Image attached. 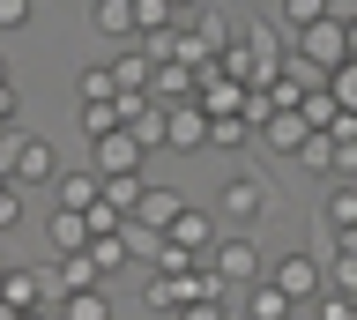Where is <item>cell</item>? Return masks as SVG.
Here are the masks:
<instances>
[{
  "instance_id": "83f0119b",
  "label": "cell",
  "mask_w": 357,
  "mask_h": 320,
  "mask_svg": "<svg viewBox=\"0 0 357 320\" xmlns=\"http://www.w3.org/2000/svg\"><path fill=\"white\" fill-rule=\"evenodd\" d=\"M15 112H22V97H15V82H8V90H0V135L15 127Z\"/></svg>"
},
{
  "instance_id": "52a82bcc",
  "label": "cell",
  "mask_w": 357,
  "mask_h": 320,
  "mask_svg": "<svg viewBox=\"0 0 357 320\" xmlns=\"http://www.w3.org/2000/svg\"><path fill=\"white\" fill-rule=\"evenodd\" d=\"M261 283L283 291L290 305H305V298H320V261L312 253H275V261H261Z\"/></svg>"
},
{
  "instance_id": "6da1fadb",
  "label": "cell",
  "mask_w": 357,
  "mask_h": 320,
  "mask_svg": "<svg viewBox=\"0 0 357 320\" xmlns=\"http://www.w3.org/2000/svg\"><path fill=\"white\" fill-rule=\"evenodd\" d=\"M216 68L231 75L238 90H268V82L283 75V30L261 23V15H253V23H238V45H223Z\"/></svg>"
},
{
  "instance_id": "5b68a950",
  "label": "cell",
  "mask_w": 357,
  "mask_h": 320,
  "mask_svg": "<svg viewBox=\"0 0 357 320\" xmlns=\"http://www.w3.org/2000/svg\"><path fill=\"white\" fill-rule=\"evenodd\" d=\"M283 52H290V60H305V68H320V75H335V68H350V23L320 15V23H305Z\"/></svg>"
},
{
  "instance_id": "4fadbf2b",
  "label": "cell",
  "mask_w": 357,
  "mask_h": 320,
  "mask_svg": "<svg viewBox=\"0 0 357 320\" xmlns=\"http://www.w3.org/2000/svg\"><path fill=\"white\" fill-rule=\"evenodd\" d=\"M164 142L186 149V157L208 149V112H201V105H164Z\"/></svg>"
},
{
  "instance_id": "1f68e13d",
  "label": "cell",
  "mask_w": 357,
  "mask_h": 320,
  "mask_svg": "<svg viewBox=\"0 0 357 320\" xmlns=\"http://www.w3.org/2000/svg\"><path fill=\"white\" fill-rule=\"evenodd\" d=\"M0 320H15V305H0Z\"/></svg>"
},
{
  "instance_id": "9a60e30c",
  "label": "cell",
  "mask_w": 357,
  "mask_h": 320,
  "mask_svg": "<svg viewBox=\"0 0 357 320\" xmlns=\"http://www.w3.org/2000/svg\"><path fill=\"white\" fill-rule=\"evenodd\" d=\"M105 68H112V90H119V97H149V75L156 68H149V52H142V45H119Z\"/></svg>"
},
{
  "instance_id": "e0dca14e",
  "label": "cell",
  "mask_w": 357,
  "mask_h": 320,
  "mask_svg": "<svg viewBox=\"0 0 357 320\" xmlns=\"http://www.w3.org/2000/svg\"><path fill=\"white\" fill-rule=\"evenodd\" d=\"M52 320H112V291L105 283H89V291H67L52 305Z\"/></svg>"
},
{
  "instance_id": "cb8c5ba5",
  "label": "cell",
  "mask_w": 357,
  "mask_h": 320,
  "mask_svg": "<svg viewBox=\"0 0 357 320\" xmlns=\"http://www.w3.org/2000/svg\"><path fill=\"white\" fill-rule=\"evenodd\" d=\"M312 305H320L312 320H357V291H328V283H320V298H312Z\"/></svg>"
},
{
  "instance_id": "d6986e66",
  "label": "cell",
  "mask_w": 357,
  "mask_h": 320,
  "mask_svg": "<svg viewBox=\"0 0 357 320\" xmlns=\"http://www.w3.org/2000/svg\"><path fill=\"white\" fill-rule=\"evenodd\" d=\"M45 238H52V261H60V253H82L89 246V224L67 216V208H52V216H45Z\"/></svg>"
},
{
  "instance_id": "7c38bea8",
  "label": "cell",
  "mask_w": 357,
  "mask_h": 320,
  "mask_svg": "<svg viewBox=\"0 0 357 320\" xmlns=\"http://www.w3.org/2000/svg\"><path fill=\"white\" fill-rule=\"evenodd\" d=\"M52 208L89 216V208H97V172H89V164H60V179H52Z\"/></svg>"
},
{
  "instance_id": "44dd1931",
  "label": "cell",
  "mask_w": 357,
  "mask_h": 320,
  "mask_svg": "<svg viewBox=\"0 0 357 320\" xmlns=\"http://www.w3.org/2000/svg\"><path fill=\"white\" fill-rule=\"evenodd\" d=\"M75 97H82V105H112V97H119V90H112V68H105V60L75 75Z\"/></svg>"
},
{
  "instance_id": "ac0fdd59",
  "label": "cell",
  "mask_w": 357,
  "mask_h": 320,
  "mask_svg": "<svg viewBox=\"0 0 357 320\" xmlns=\"http://www.w3.org/2000/svg\"><path fill=\"white\" fill-rule=\"evenodd\" d=\"M305 135H312V127H305L298 112H268V119H261V142L275 149V157H298V142H305Z\"/></svg>"
},
{
  "instance_id": "ba28073f",
  "label": "cell",
  "mask_w": 357,
  "mask_h": 320,
  "mask_svg": "<svg viewBox=\"0 0 357 320\" xmlns=\"http://www.w3.org/2000/svg\"><path fill=\"white\" fill-rule=\"evenodd\" d=\"M156 238H164V246H178V253H186V261H201V253H208V246H216V238H223V224H216V216H208V208H194V201H186V208H178V216H172V224L156 231Z\"/></svg>"
},
{
  "instance_id": "f1b7e54d",
  "label": "cell",
  "mask_w": 357,
  "mask_h": 320,
  "mask_svg": "<svg viewBox=\"0 0 357 320\" xmlns=\"http://www.w3.org/2000/svg\"><path fill=\"white\" fill-rule=\"evenodd\" d=\"M164 8H172V15H194V8H201V0H164Z\"/></svg>"
},
{
  "instance_id": "7a4b0ae2",
  "label": "cell",
  "mask_w": 357,
  "mask_h": 320,
  "mask_svg": "<svg viewBox=\"0 0 357 320\" xmlns=\"http://www.w3.org/2000/svg\"><path fill=\"white\" fill-rule=\"evenodd\" d=\"M268 208H275L268 172H231L223 194H216V224H223V231H253V224H268Z\"/></svg>"
},
{
  "instance_id": "d6a6232c",
  "label": "cell",
  "mask_w": 357,
  "mask_h": 320,
  "mask_svg": "<svg viewBox=\"0 0 357 320\" xmlns=\"http://www.w3.org/2000/svg\"><path fill=\"white\" fill-rule=\"evenodd\" d=\"M30 8H45V0H30Z\"/></svg>"
},
{
  "instance_id": "277c9868",
  "label": "cell",
  "mask_w": 357,
  "mask_h": 320,
  "mask_svg": "<svg viewBox=\"0 0 357 320\" xmlns=\"http://www.w3.org/2000/svg\"><path fill=\"white\" fill-rule=\"evenodd\" d=\"M201 268L223 283V298L245 291V283H261V246H253V231H223L216 246H208V261H201Z\"/></svg>"
},
{
  "instance_id": "603a6c76",
  "label": "cell",
  "mask_w": 357,
  "mask_h": 320,
  "mask_svg": "<svg viewBox=\"0 0 357 320\" xmlns=\"http://www.w3.org/2000/svg\"><path fill=\"white\" fill-rule=\"evenodd\" d=\"M172 320H238V305H231V298H186Z\"/></svg>"
},
{
  "instance_id": "484cf974",
  "label": "cell",
  "mask_w": 357,
  "mask_h": 320,
  "mask_svg": "<svg viewBox=\"0 0 357 320\" xmlns=\"http://www.w3.org/2000/svg\"><path fill=\"white\" fill-rule=\"evenodd\" d=\"M112 127H119V97H112V105H82V135H89V142L112 135Z\"/></svg>"
},
{
  "instance_id": "4316f807",
  "label": "cell",
  "mask_w": 357,
  "mask_h": 320,
  "mask_svg": "<svg viewBox=\"0 0 357 320\" xmlns=\"http://www.w3.org/2000/svg\"><path fill=\"white\" fill-rule=\"evenodd\" d=\"M30 15H38L30 0H0V38H15V30H30Z\"/></svg>"
},
{
  "instance_id": "30bf717a",
  "label": "cell",
  "mask_w": 357,
  "mask_h": 320,
  "mask_svg": "<svg viewBox=\"0 0 357 320\" xmlns=\"http://www.w3.org/2000/svg\"><path fill=\"white\" fill-rule=\"evenodd\" d=\"M89 172H97V179H127V172H142V149H134L127 127H112V135L89 142Z\"/></svg>"
},
{
  "instance_id": "5bb4252c",
  "label": "cell",
  "mask_w": 357,
  "mask_h": 320,
  "mask_svg": "<svg viewBox=\"0 0 357 320\" xmlns=\"http://www.w3.org/2000/svg\"><path fill=\"white\" fill-rule=\"evenodd\" d=\"M178 208H186V194H178V186H142V201H134L127 231H164Z\"/></svg>"
},
{
  "instance_id": "3957f363",
  "label": "cell",
  "mask_w": 357,
  "mask_h": 320,
  "mask_svg": "<svg viewBox=\"0 0 357 320\" xmlns=\"http://www.w3.org/2000/svg\"><path fill=\"white\" fill-rule=\"evenodd\" d=\"M0 179L15 186V194L52 186V179H60V149H52L45 135H8V149H0Z\"/></svg>"
},
{
  "instance_id": "ffe728a7",
  "label": "cell",
  "mask_w": 357,
  "mask_h": 320,
  "mask_svg": "<svg viewBox=\"0 0 357 320\" xmlns=\"http://www.w3.org/2000/svg\"><path fill=\"white\" fill-rule=\"evenodd\" d=\"M238 320H290V298H283V291H268V283H245Z\"/></svg>"
},
{
  "instance_id": "f546056e",
  "label": "cell",
  "mask_w": 357,
  "mask_h": 320,
  "mask_svg": "<svg viewBox=\"0 0 357 320\" xmlns=\"http://www.w3.org/2000/svg\"><path fill=\"white\" fill-rule=\"evenodd\" d=\"M0 90H8V52H0Z\"/></svg>"
},
{
  "instance_id": "8fae6325",
  "label": "cell",
  "mask_w": 357,
  "mask_h": 320,
  "mask_svg": "<svg viewBox=\"0 0 357 320\" xmlns=\"http://www.w3.org/2000/svg\"><path fill=\"white\" fill-rule=\"evenodd\" d=\"M82 261H89V268H97V283H105V275H119V268H127V261H134V246H127V224H105V231H89Z\"/></svg>"
},
{
  "instance_id": "8992f818",
  "label": "cell",
  "mask_w": 357,
  "mask_h": 320,
  "mask_svg": "<svg viewBox=\"0 0 357 320\" xmlns=\"http://www.w3.org/2000/svg\"><path fill=\"white\" fill-rule=\"evenodd\" d=\"M320 231H328L335 261H357V179H335L320 201Z\"/></svg>"
},
{
  "instance_id": "d4e9b609",
  "label": "cell",
  "mask_w": 357,
  "mask_h": 320,
  "mask_svg": "<svg viewBox=\"0 0 357 320\" xmlns=\"http://www.w3.org/2000/svg\"><path fill=\"white\" fill-rule=\"evenodd\" d=\"M245 135H253V127H245L238 112H231V119H208V149H245Z\"/></svg>"
},
{
  "instance_id": "9c48e42d",
  "label": "cell",
  "mask_w": 357,
  "mask_h": 320,
  "mask_svg": "<svg viewBox=\"0 0 357 320\" xmlns=\"http://www.w3.org/2000/svg\"><path fill=\"white\" fill-rule=\"evenodd\" d=\"M0 305H15V313H52V275L15 261V268H0Z\"/></svg>"
},
{
  "instance_id": "4dcf8cb0",
  "label": "cell",
  "mask_w": 357,
  "mask_h": 320,
  "mask_svg": "<svg viewBox=\"0 0 357 320\" xmlns=\"http://www.w3.org/2000/svg\"><path fill=\"white\" fill-rule=\"evenodd\" d=\"M15 320H52V313H15Z\"/></svg>"
},
{
  "instance_id": "2e32d148",
  "label": "cell",
  "mask_w": 357,
  "mask_h": 320,
  "mask_svg": "<svg viewBox=\"0 0 357 320\" xmlns=\"http://www.w3.org/2000/svg\"><path fill=\"white\" fill-rule=\"evenodd\" d=\"M89 30L105 45H134V0H89Z\"/></svg>"
},
{
  "instance_id": "7402d4cb",
  "label": "cell",
  "mask_w": 357,
  "mask_h": 320,
  "mask_svg": "<svg viewBox=\"0 0 357 320\" xmlns=\"http://www.w3.org/2000/svg\"><path fill=\"white\" fill-rule=\"evenodd\" d=\"M178 15L164 8V0H134V38H156V30H172Z\"/></svg>"
}]
</instances>
